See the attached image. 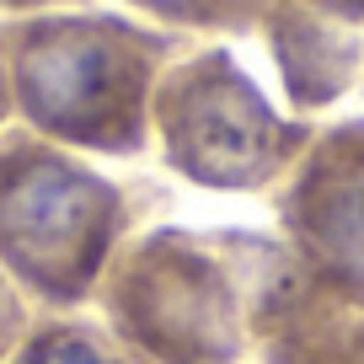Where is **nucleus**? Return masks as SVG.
Segmentation results:
<instances>
[{"instance_id":"1","label":"nucleus","mask_w":364,"mask_h":364,"mask_svg":"<svg viewBox=\"0 0 364 364\" xmlns=\"http://www.w3.org/2000/svg\"><path fill=\"white\" fill-rule=\"evenodd\" d=\"M252 241L171 225L124 236L91 306L139 364H241Z\"/></svg>"},{"instance_id":"2","label":"nucleus","mask_w":364,"mask_h":364,"mask_svg":"<svg viewBox=\"0 0 364 364\" xmlns=\"http://www.w3.org/2000/svg\"><path fill=\"white\" fill-rule=\"evenodd\" d=\"M129 204L102 171L43 134H0V273L48 316L97 300Z\"/></svg>"},{"instance_id":"3","label":"nucleus","mask_w":364,"mask_h":364,"mask_svg":"<svg viewBox=\"0 0 364 364\" xmlns=\"http://www.w3.org/2000/svg\"><path fill=\"white\" fill-rule=\"evenodd\" d=\"M11 102L65 150L134 156L150 134L161 38L113 16H38L11 33Z\"/></svg>"},{"instance_id":"4","label":"nucleus","mask_w":364,"mask_h":364,"mask_svg":"<svg viewBox=\"0 0 364 364\" xmlns=\"http://www.w3.org/2000/svg\"><path fill=\"white\" fill-rule=\"evenodd\" d=\"M150 129L171 171L220 193L268 188L300 150V129L262 102L230 54H198L166 70L150 97Z\"/></svg>"},{"instance_id":"5","label":"nucleus","mask_w":364,"mask_h":364,"mask_svg":"<svg viewBox=\"0 0 364 364\" xmlns=\"http://www.w3.org/2000/svg\"><path fill=\"white\" fill-rule=\"evenodd\" d=\"M247 348L262 364H364V306L311 279L289 252L252 241Z\"/></svg>"},{"instance_id":"6","label":"nucleus","mask_w":364,"mask_h":364,"mask_svg":"<svg viewBox=\"0 0 364 364\" xmlns=\"http://www.w3.org/2000/svg\"><path fill=\"white\" fill-rule=\"evenodd\" d=\"M289 257L364 306V124L327 134L284 193Z\"/></svg>"},{"instance_id":"7","label":"nucleus","mask_w":364,"mask_h":364,"mask_svg":"<svg viewBox=\"0 0 364 364\" xmlns=\"http://www.w3.org/2000/svg\"><path fill=\"white\" fill-rule=\"evenodd\" d=\"M273 48H279V65H284V80L300 107L332 102L359 65V38L343 33L327 16H316L300 0L273 11Z\"/></svg>"},{"instance_id":"8","label":"nucleus","mask_w":364,"mask_h":364,"mask_svg":"<svg viewBox=\"0 0 364 364\" xmlns=\"http://www.w3.org/2000/svg\"><path fill=\"white\" fill-rule=\"evenodd\" d=\"M11 364H139V359L118 348V338L102 321H86L80 311H70V316H48L43 311L27 327Z\"/></svg>"},{"instance_id":"9","label":"nucleus","mask_w":364,"mask_h":364,"mask_svg":"<svg viewBox=\"0 0 364 364\" xmlns=\"http://www.w3.org/2000/svg\"><path fill=\"white\" fill-rule=\"evenodd\" d=\"M33 321H38V306L0 273V364H11V353L22 348V338H27Z\"/></svg>"},{"instance_id":"10","label":"nucleus","mask_w":364,"mask_h":364,"mask_svg":"<svg viewBox=\"0 0 364 364\" xmlns=\"http://www.w3.org/2000/svg\"><path fill=\"white\" fill-rule=\"evenodd\" d=\"M129 6L161 16V22H220L230 11V0H129Z\"/></svg>"},{"instance_id":"11","label":"nucleus","mask_w":364,"mask_h":364,"mask_svg":"<svg viewBox=\"0 0 364 364\" xmlns=\"http://www.w3.org/2000/svg\"><path fill=\"white\" fill-rule=\"evenodd\" d=\"M311 11H327V16H359L364 22V0H300Z\"/></svg>"},{"instance_id":"12","label":"nucleus","mask_w":364,"mask_h":364,"mask_svg":"<svg viewBox=\"0 0 364 364\" xmlns=\"http://www.w3.org/2000/svg\"><path fill=\"white\" fill-rule=\"evenodd\" d=\"M6 107H11V75H6V59H0V118H6Z\"/></svg>"}]
</instances>
